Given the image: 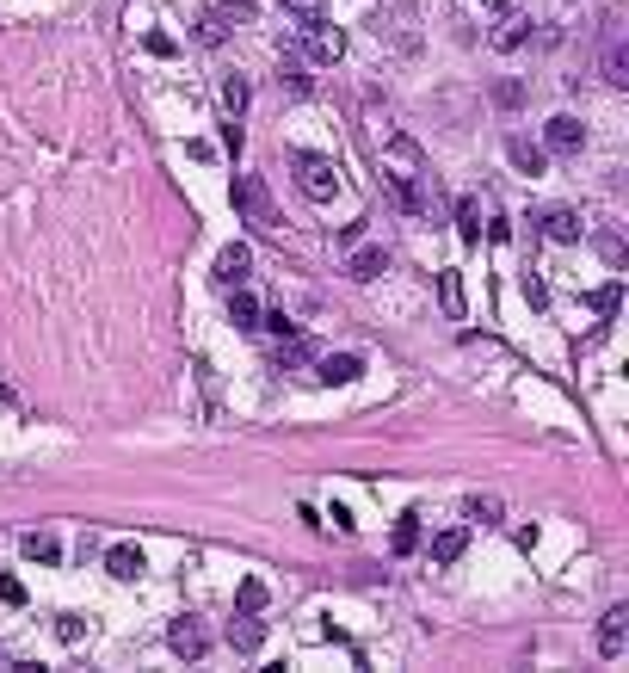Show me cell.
<instances>
[{
    "instance_id": "cell-1",
    "label": "cell",
    "mask_w": 629,
    "mask_h": 673,
    "mask_svg": "<svg viewBox=\"0 0 629 673\" xmlns=\"http://www.w3.org/2000/svg\"><path fill=\"white\" fill-rule=\"evenodd\" d=\"M290 167H296V186H303V198L327 204L333 192H340V167H333L327 155H309V149H303V155H296Z\"/></svg>"
},
{
    "instance_id": "cell-2",
    "label": "cell",
    "mask_w": 629,
    "mask_h": 673,
    "mask_svg": "<svg viewBox=\"0 0 629 673\" xmlns=\"http://www.w3.org/2000/svg\"><path fill=\"white\" fill-rule=\"evenodd\" d=\"M303 56H309V62H321V68H333V62L346 56V31H340V25H327L321 13H315V19H303Z\"/></svg>"
},
{
    "instance_id": "cell-3",
    "label": "cell",
    "mask_w": 629,
    "mask_h": 673,
    "mask_svg": "<svg viewBox=\"0 0 629 673\" xmlns=\"http://www.w3.org/2000/svg\"><path fill=\"white\" fill-rule=\"evenodd\" d=\"M599 75H605L611 87H629V31H623V19H617V13L605 19V50H599Z\"/></svg>"
},
{
    "instance_id": "cell-4",
    "label": "cell",
    "mask_w": 629,
    "mask_h": 673,
    "mask_svg": "<svg viewBox=\"0 0 629 673\" xmlns=\"http://www.w3.org/2000/svg\"><path fill=\"white\" fill-rule=\"evenodd\" d=\"M235 210L247 223H259V229H272L278 217H272V192H266V180L259 173H235Z\"/></svg>"
},
{
    "instance_id": "cell-5",
    "label": "cell",
    "mask_w": 629,
    "mask_h": 673,
    "mask_svg": "<svg viewBox=\"0 0 629 673\" xmlns=\"http://www.w3.org/2000/svg\"><path fill=\"white\" fill-rule=\"evenodd\" d=\"M167 643H173V655H185V661H204V655H210V630H204L192 612H179V618L167 624Z\"/></svg>"
},
{
    "instance_id": "cell-6",
    "label": "cell",
    "mask_w": 629,
    "mask_h": 673,
    "mask_svg": "<svg viewBox=\"0 0 629 673\" xmlns=\"http://www.w3.org/2000/svg\"><path fill=\"white\" fill-rule=\"evenodd\" d=\"M216 285L222 291H235V285H247V278H253V247L247 241H229V247H222V254H216Z\"/></svg>"
},
{
    "instance_id": "cell-7",
    "label": "cell",
    "mask_w": 629,
    "mask_h": 673,
    "mask_svg": "<svg viewBox=\"0 0 629 673\" xmlns=\"http://www.w3.org/2000/svg\"><path fill=\"white\" fill-rule=\"evenodd\" d=\"M580 143H586V124H580L574 112H562V118L543 124V149H549V155H580Z\"/></svg>"
},
{
    "instance_id": "cell-8",
    "label": "cell",
    "mask_w": 629,
    "mask_h": 673,
    "mask_svg": "<svg viewBox=\"0 0 629 673\" xmlns=\"http://www.w3.org/2000/svg\"><path fill=\"white\" fill-rule=\"evenodd\" d=\"M229 649L235 655H259V649H266V618H259V612H235L229 618Z\"/></svg>"
},
{
    "instance_id": "cell-9",
    "label": "cell",
    "mask_w": 629,
    "mask_h": 673,
    "mask_svg": "<svg viewBox=\"0 0 629 673\" xmlns=\"http://www.w3.org/2000/svg\"><path fill=\"white\" fill-rule=\"evenodd\" d=\"M623 649H629V606H611V612L599 618V655L617 661Z\"/></svg>"
},
{
    "instance_id": "cell-10",
    "label": "cell",
    "mask_w": 629,
    "mask_h": 673,
    "mask_svg": "<svg viewBox=\"0 0 629 673\" xmlns=\"http://www.w3.org/2000/svg\"><path fill=\"white\" fill-rule=\"evenodd\" d=\"M105 575H111V581H136V575H142V550H136V544H111V550H105Z\"/></svg>"
},
{
    "instance_id": "cell-11",
    "label": "cell",
    "mask_w": 629,
    "mask_h": 673,
    "mask_svg": "<svg viewBox=\"0 0 629 673\" xmlns=\"http://www.w3.org/2000/svg\"><path fill=\"white\" fill-rule=\"evenodd\" d=\"M346 272L358 278V285H370V278H383V272H389V254H383V247H358V254L346 260Z\"/></svg>"
},
{
    "instance_id": "cell-12",
    "label": "cell",
    "mask_w": 629,
    "mask_h": 673,
    "mask_svg": "<svg viewBox=\"0 0 629 673\" xmlns=\"http://www.w3.org/2000/svg\"><path fill=\"white\" fill-rule=\"evenodd\" d=\"M543 235L549 241H580V217H574V210H562V204H555V210H543Z\"/></svg>"
},
{
    "instance_id": "cell-13",
    "label": "cell",
    "mask_w": 629,
    "mask_h": 673,
    "mask_svg": "<svg viewBox=\"0 0 629 673\" xmlns=\"http://www.w3.org/2000/svg\"><path fill=\"white\" fill-rule=\"evenodd\" d=\"M229 322H235L241 334H253V328H259V303L247 297V285H235V291H229Z\"/></svg>"
},
{
    "instance_id": "cell-14",
    "label": "cell",
    "mask_w": 629,
    "mask_h": 673,
    "mask_svg": "<svg viewBox=\"0 0 629 673\" xmlns=\"http://www.w3.org/2000/svg\"><path fill=\"white\" fill-rule=\"evenodd\" d=\"M358 371H364L358 352H333V359H321V383H352Z\"/></svg>"
},
{
    "instance_id": "cell-15",
    "label": "cell",
    "mask_w": 629,
    "mask_h": 673,
    "mask_svg": "<svg viewBox=\"0 0 629 673\" xmlns=\"http://www.w3.org/2000/svg\"><path fill=\"white\" fill-rule=\"evenodd\" d=\"M25 556L44 562V569H56V562H62V544L50 538V531H25Z\"/></svg>"
},
{
    "instance_id": "cell-16",
    "label": "cell",
    "mask_w": 629,
    "mask_h": 673,
    "mask_svg": "<svg viewBox=\"0 0 629 673\" xmlns=\"http://www.w3.org/2000/svg\"><path fill=\"white\" fill-rule=\"evenodd\" d=\"M247 99H253L247 75H222V112H229V118H241V112H247Z\"/></svg>"
},
{
    "instance_id": "cell-17",
    "label": "cell",
    "mask_w": 629,
    "mask_h": 673,
    "mask_svg": "<svg viewBox=\"0 0 629 673\" xmlns=\"http://www.w3.org/2000/svg\"><path fill=\"white\" fill-rule=\"evenodd\" d=\"M463 519H469V525H500V494H469V501H463Z\"/></svg>"
},
{
    "instance_id": "cell-18",
    "label": "cell",
    "mask_w": 629,
    "mask_h": 673,
    "mask_svg": "<svg viewBox=\"0 0 629 673\" xmlns=\"http://www.w3.org/2000/svg\"><path fill=\"white\" fill-rule=\"evenodd\" d=\"M463 550H469V531H438L432 538V562H463Z\"/></svg>"
},
{
    "instance_id": "cell-19",
    "label": "cell",
    "mask_w": 629,
    "mask_h": 673,
    "mask_svg": "<svg viewBox=\"0 0 629 673\" xmlns=\"http://www.w3.org/2000/svg\"><path fill=\"white\" fill-rule=\"evenodd\" d=\"M457 235H463V241H481V198H475V192L457 198Z\"/></svg>"
},
{
    "instance_id": "cell-20",
    "label": "cell",
    "mask_w": 629,
    "mask_h": 673,
    "mask_svg": "<svg viewBox=\"0 0 629 673\" xmlns=\"http://www.w3.org/2000/svg\"><path fill=\"white\" fill-rule=\"evenodd\" d=\"M506 155H512L518 167H525V173H543V161H549V149H537V143H525V136H512V143H506Z\"/></svg>"
},
{
    "instance_id": "cell-21",
    "label": "cell",
    "mask_w": 629,
    "mask_h": 673,
    "mask_svg": "<svg viewBox=\"0 0 629 673\" xmlns=\"http://www.w3.org/2000/svg\"><path fill=\"white\" fill-rule=\"evenodd\" d=\"M389 544H395V556H407V550H414V544H420V513H401Z\"/></svg>"
},
{
    "instance_id": "cell-22",
    "label": "cell",
    "mask_w": 629,
    "mask_h": 673,
    "mask_svg": "<svg viewBox=\"0 0 629 673\" xmlns=\"http://www.w3.org/2000/svg\"><path fill=\"white\" fill-rule=\"evenodd\" d=\"M222 38H229V19H222V7H210L198 19V44H222Z\"/></svg>"
},
{
    "instance_id": "cell-23",
    "label": "cell",
    "mask_w": 629,
    "mask_h": 673,
    "mask_svg": "<svg viewBox=\"0 0 629 673\" xmlns=\"http://www.w3.org/2000/svg\"><path fill=\"white\" fill-rule=\"evenodd\" d=\"M278 87H290L296 99L309 93V75H303V62H296V56H284V68H278Z\"/></svg>"
},
{
    "instance_id": "cell-24",
    "label": "cell",
    "mask_w": 629,
    "mask_h": 673,
    "mask_svg": "<svg viewBox=\"0 0 629 673\" xmlns=\"http://www.w3.org/2000/svg\"><path fill=\"white\" fill-rule=\"evenodd\" d=\"M444 315H463V285H457V272H444Z\"/></svg>"
},
{
    "instance_id": "cell-25",
    "label": "cell",
    "mask_w": 629,
    "mask_h": 673,
    "mask_svg": "<svg viewBox=\"0 0 629 673\" xmlns=\"http://www.w3.org/2000/svg\"><path fill=\"white\" fill-rule=\"evenodd\" d=\"M259 606H266V587L247 575V581H241V612H259Z\"/></svg>"
},
{
    "instance_id": "cell-26",
    "label": "cell",
    "mask_w": 629,
    "mask_h": 673,
    "mask_svg": "<svg viewBox=\"0 0 629 673\" xmlns=\"http://www.w3.org/2000/svg\"><path fill=\"white\" fill-rule=\"evenodd\" d=\"M56 636H62V643H81V636H87V624H81V618H74V612H62V624H56Z\"/></svg>"
},
{
    "instance_id": "cell-27",
    "label": "cell",
    "mask_w": 629,
    "mask_h": 673,
    "mask_svg": "<svg viewBox=\"0 0 629 673\" xmlns=\"http://www.w3.org/2000/svg\"><path fill=\"white\" fill-rule=\"evenodd\" d=\"M278 7H290V13H303V19H315V13H327V0H278Z\"/></svg>"
},
{
    "instance_id": "cell-28",
    "label": "cell",
    "mask_w": 629,
    "mask_h": 673,
    "mask_svg": "<svg viewBox=\"0 0 629 673\" xmlns=\"http://www.w3.org/2000/svg\"><path fill=\"white\" fill-rule=\"evenodd\" d=\"M494 99H500V105H518V99H525V81H500Z\"/></svg>"
},
{
    "instance_id": "cell-29",
    "label": "cell",
    "mask_w": 629,
    "mask_h": 673,
    "mask_svg": "<svg viewBox=\"0 0 629 673\" xmlns=\"http://www.w3.org/2000/svg\"><path fill=\"white\" fill-rule=\"evenodd\" d=\"M222 143H229V155H241V143H247V136H241V118L222 124Z\"/></svg>"
},
{
    "instance_id": "cell-30",
    "label": "cell",
    "mask_w": 629,
    "mask_h": 673,
    "mask_svg": "<svg viewBox=\"0 0 629 673\" xmlns=\"http://www.w3.org/2000/svg\"><path fill=\"white\" fill-rule=\"evenodd\" d=\"M481 7H488V13H506V7H512V0H481Z\"/></svg>"
}]
</instances>
